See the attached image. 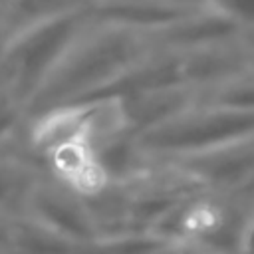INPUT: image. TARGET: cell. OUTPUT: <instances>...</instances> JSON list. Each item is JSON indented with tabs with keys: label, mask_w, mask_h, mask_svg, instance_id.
Returning a JSON list of instances; mask_svg holds the SVG:
<instances>
[{
	"label": "cell",
	"mask_w": 254,
	"mask_h": 254,
	"mask_svg": "<svg viewBox=\"0 0 254 254\" xmlns=\"http://www.w3.org/2000/svg\"><path fill=\"white\" fill-rule=\"evenodd\" d=\"M42 177L44 171L26 157L14 151L0 153V214L20 216L30 190Z\"/></svg>",
	"instance_id": "9"
},
{
	"label": "cell",
	"mask_w": 254,
	"mask_h": 254,
	"mask_svg": "<svg viewBox=\"0 0 254 254\" xmlns=\"http://www.w3.org/2000/svg\"><path fill=\"white\" fill-rule=\"evenodd\" d=\"M91 22V8L79 10L36 24L6 40L0 54V83L28 107Z\"/></svg>",
	"instance_id": "2"
},
{
	"label": "cell",
	"mask_w": 254,
	"mask_h": 254,
	"mask_svg": "<svg viewBox=\"0 0 254 254\" xmlns=\"http://www.w3.org/2000/svg\"><path fill=\"white\" fill-rule=\"evenodd\" d=\"M169 165L194 189L214 192L246 190L254 187V135Z\"/></svg>",
	"instance_id": "5"
},
{
	"label": "cell",
	"mask_w": 254,
	"mask_h": 254,
	"mask_svg": "<svg viewBox=\"0 0 254 254\" xmlns=\"http://www.w3.org/2000/svg\"><path fill=\"white\" fill-rule=\"evenodd\" d=\"M20 216L69 242L83 240L93 230V214L87 200L52 175H44L34 185Z\"/></svg>",
	"instance_id": "4"
},
{
	"label": "cell",
	"mask_w": 254,
	"mask_h": 254,
	"mask_svg": "<svg viewBox=\"0 0 254 254\" xmlns=\"http://www.w3.org/2000/svg\"><path fill=\"white\" fill-rule=\"evenodd\" d=\"M157 52L155 32L93 22L64 56L26 107L28 121L48 109L85 103L111 91Z\"/></svg>",
	"instance_id": "1"
},
{
	"label": "cell",
	"mask_w": 254,
	"mask_h": 254,
	"mask_svg": "<svg viewBox=\"0 0 254 254\" xmlns=\"http://www.w3.org/2000/svg\"><path fill=\"white\" fill-rule=\"evenodd\" d=\"M159 2H165V4H171V6H177V8H183V10H192V8H200V6H206L208 0H159Z\"/></svg>",
	"instance_id": "14"
},
{
	"label": "cell",
	"mask_w": 254,
	"mask_h": 254,
	"mask_svg": "<svg viewBox=\"0 0 254 254\" xmlns=\"http://www.w3.org/2000/svg\"><path fill=\"white\" fill-rule=\"evenodd\" d=\"M95 0H8L0 10V32L2 40H10L12 36L79 10H89Z\"/></svg>",
	"instance_id": "8"
},
{
	"label": "cell",
	"mask_w": 254,
	"mask_h": 254,
	"mask_svg": "<svg viewBox=\"0 0 254 254\" xmlns=\"http://www.w3.org/2000/svg\"><path fill=\"white\" fill-rule=\"evenodd\" d=\"M2 46H4V40H2V32H0V54H2Z\"/></svg>",
	"instance_id": "15"
},
{
	"label": "cell",
	"mask_w": 254,
	"mask_h": 254,
	"mask_svg": "<svg viewBox=\"0 0 254 254\" xmlns=\"http://www.w3.org/2000/svg\"><path fill=\"white\" fill-rule=\"evenodd\" d=\"M6 2H8V0H0V10L4 8V4H6Z\"/></svg>",
	"instance_id": "16"
},
{
	"label": "cell",
	"mask_w": 254,
	"mask_h": 254,
	"mask_svg": "<svg viewBox=\"0 0 254 254\" xmlns=\"http://www.w3.org/2000/svg\"><path fill=\"white\" fill-rule=\"evenodd\" d=\"M28 113L24 103L0 83V153L10 151L14 139L26 131Z\"/></svg>",
	"instance_id": "11"
},
{
	"label": "cell",
	"mask_w": 254,
	"mask_h": 254,
	"mask_svg": "<svg viewBox=\"0 0 254 254\" xmlns=\"http://www.w3.org/2000/svg\"><path fill=\"white\" fill-rule=\"evenodd\" d=\"M117 97L123 101L131 135H141L173 119L198 101L196 89L185 81L155 85Z\"/></svg>",
	"instance_id": "7"
},
{
	"label": "cell",
	"mask_w": 254,
	"mask_h": 254,
	"mask_svg": "<svg viewBox=\"0 0 254 254\" xmlns=\"http://www.w3.org/2000/svg\"><path fill=\"white\" fill-rule=\"evenodd\" d=\"M196 93L198 103L216 105L240 113H254V69L218 85L198 89Z\"/></svg>",
	"instance_id": "10"
},
{
	"label": "cell",
	"mask_w": 254,
	"mask_h": 254,
	"mask_svg": "<svg viewBox=\"0 0 254 254\" xmlns=\"http://www.w3.org/2000/svg\"><path fill=\"white\" fill-rule=\"evenodd\" d=\"M252 135L254 113H240L196 101L173 119L133 137L149 163L169 165Z\"/></svg>",
	"instance_id": "3"
},
{
	"label": "cell",
	"mask_w": 254,
	"mask_h": 254,
	"mask_svg": "<svg viewBox=\"0 0 254 254\" xmlns=\"http://www.w3.org/2000/svg\"><path fill=\"white\" fill-rule=\"evenodd\" d=\"M14 218L16 216L0 214V254H8L10 248H12V240H14Z\"/></svg>",
	"instance_id": "13"
},
{
	"label": "cell",
	"mask_w": 254,
	"mask_h": 254,
	"mask_svg": "<svg viewBox=\"0 0 254 254\" xmlns=\"http://www.w3.org/2000/svg\"><path fill=\"white\" fill-rule=\"evenodd\" d=\"M244 32H252V30H244L242 26H238L236 22H232L230 18H226L224 14H220L218 10L206 4L189 10L169 26L161 28L159 32H155V38L163 52L183 56L189 52H196L238 38Z\"/></svg>",
	"instance_id": "6"
},
{
	"label": "cell",
	"mask_w": 254,
	"mask_h": 254,
	"mask_svg": "<svg viewBox=\"0 0 254 254\" xmlns=\"http://www.w3.org/2000/svg\"><path fill=\"white\" fill-rule=\"evenodd\" d=\"M208 6H212L244 30L254 32V0H208Z\"/></svg>",
	"instance_id": "12"
}]
</instances>
